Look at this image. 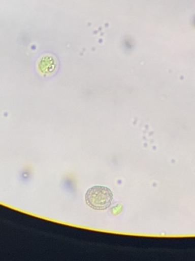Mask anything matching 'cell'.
<instances>
[{
    "mask_svg": "<svg viewBox=\"0 0 195 261\" xmlns=\"http://www.w3.org/2000/svg\"><path fill=\"white\" fill-rule=\"evenodd\" d=\"M86 204L96 210H105L111 204L113 193L104 186H94L87 190L85 196Z\"/></svg>",
    "mask_w": 195,
    "mask_h": 261,
    "instance_id": "obj_1",
    "label": "cell"
}]
</instances>
